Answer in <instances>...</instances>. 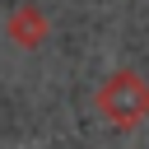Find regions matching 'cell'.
I'll use <instances>...</instances> for the list:
<instances>
[{
    "instance_id": "1",
    "label": "cell",
    "mask_w": 149,
    "mask_h": 149,
    "mask_svg": "<svg viewBox=\"0 0 149 149\" xmlns=\"http://www.w3.org/2000/svg\"><path fill=\"white\" fill-rule=\"evenodd\" d=\"M93 107H98L116 130H135V126H144V121H149V84H144V74H135V70H116V74H107L102 88L93 93Z\"/></svg>"
},
{
    "instance_id": "2",
    "label": "cell",
    "mask_w": 149,
    "mask_h": 149,
    "mask_svg": "<svg viewBox=\"0 0 149 149\" xmlns=\"http://www.w3.org/2000/svg\"><path fill=\"white\" fill-rule=\"evenodd\" d=\"M47 33H51V23H47V14H42L37 5H19V9L5 19V37H9L14 47H23V51H37V47L47 42Z\"/></svg>"
}]
</instances>
